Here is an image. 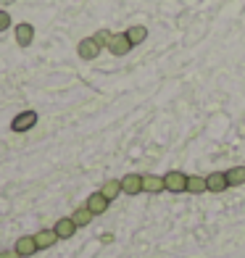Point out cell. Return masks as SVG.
Returning a JSON list of instances; mask_svg holds the SVG:
<instances>
[{
    "instance_id": "1",
    "label": "cell",
    "mask_w": 245,
    "mask_h": 258,
    "mask_svg": "<svg viewBox=\"0 0 245 258\" xmlns=\"http://www.w3.org/2000/svg\"><path fill=\"white\" fill-rule=\"evenodd\" d=\"M37 111H21V113H16L14 116V121H11V129L14 132H29V129H34L37 126Z\"/></svg>"
},
{
    "instance_id": "2",
    "label": "cell",
    "mask_w": 245,
    "mask_h": 258,
    "mask_svg": "<svg viewBox=\"0 0 245 258\" xmlns=\"http://www.w3.org/2000/svg\"><path fill=\"white\" fill-rule=\"evenodd\" d=\"M163 184H166V190L169 192H188V174H182V171H169V174H163Z\"/></svg>"
},
{
    "instance_id": "3",
    "label": "cell",
    "mask_w": 245,
    "mask_h": 258,
    "mask_svg": "<svg viewBox=\"0 0 245 258\" xmlns=\"http://www.w3.org/2000/svg\"><path fill=\"white\" fill-rule=\"evenodd\" d=\"M14 250H16L21 258H32L40 248H37V240H34V234H21V237L16 240V245H14Z\"/></svg>"
},
{
    "instance_id": "4",
    "label": "cell",
    "mask_w": 245,
    "mask_h": 258,
    "mask_svg": "<svg viewBox=\"0 0 245 258\" xmlns=\"http://www.w3.org/2000/svg\"><path fill=\"white\" fill-rule=\"evenodd\" d=\"M85 206L92 211V216H103V214L108 211L111 201H108V198H106V195H103V192L98 190V192H92V195L87 198V201H85Z\"/></svg>"
},
{
    "instance_id": "5",
    "label": "cell",
    "mask_w": 245,
    "mask_h": 258,
    "mask_svg": "<svg viewBox=\"0 0 245 258\" xmlns=\"http://www.w3.org/2000/svg\"><path fill=\"white\" fill-rule=\"evenodd\" d=\"M77 229H79V227L74 224L72 216H64V219H58L55 224H53V232L58 234V240H72Z\"/></svg>"
},
{
    "instance_id": "6",
    "label": "cell",
    "mask_w": 245,
    "mask_h": 258,
    "mask_svg": "<svg viewBox=\"0 0 245 258\" xmlns=\"http://www.w3.org/2000/svg\"><path fill=\"white\" fill-rule=\"evenodd\" d=\"M100 45L92 40V37H85L79 45H77V53H79V58H85V61H95V58L100 55Z\"/></svg>"
},
{
    "instance_id": "7",
    "label": "cell",
    "mask_w": 245,
    "mask_h": 258,
    "mask_svg": "<svg viewBox=\"0 0 245 258\" xmlns=\"http://www.w3.org/2000/svg\"><path fill=\"white\" fill-rule=\"evenodd\" d=\"M132 48H135V45L130 42V37H127L124 32H121V34H113L111 42H108V50H111L113 55H127Z\"/></svg>"
},
{
    "instance_id": "8",
    "label": "cell",
    "mask_w": 245,
    "mask_h": 258,
    "mask_svg": "<svg viewBox=\"0 0 245 258\" xmlns=\"http://www.w3.org/2000/svg\"><path fill=\"white\" fill-rule=\"evenodd\" d=\"M227 187H229V182H227L224 171H214V174H208V177H206V190L208 192H224Z\"/></svg>"
},
{
    "instance_id": "9",
    "label": "cell",
    "mask_w": 245,
    "mask_h": 258,
    "mask_svg": "<svg viewBox=\"0 0 245 258\" xmlns=\"http://www.w3.org/2000/svg\"><path fill=\"white\" fill-rule=\"evenodd\" d=\"M121 192L127 195L143 192V174H127V177H121Z\"/></svg>"
},
{
    "instance_id": "10",
    "label": "cell",
    "mask_w": 245,
    "mask_h": 258,
    "mask_svg": "<svg viewBox=\"0 0 245 258\" xmlns=\"http://www.w3.org/2000/svg\"><path fill=\"white\" fill-rule=\"evenodd\" d=\"M166 190V184H163V177L158 174H143V192H150V195H158Z\"/></svg>"
},
{
    "instance_id": "11",
    "label": "cell",
    "mask_w": 245,
    "mask_h": 258,
    "mask_svg": "<svg viewBox=\"0 0 245 258\" xmlns=\"http://www.w3.org/2000/svg\"><path fill=\"white\" fill-rule=\"evenodd\" d=\"M14 34H16V45H19V48H29L32 40H34V27L32 24H19L14 29Z\"/></svg>"
},
{
    "instance_id": "12",
    "label": "cell",
    "mask_w": 245,
    "mask_h": 258,
    "mask_svg": "<svg viewBox=\"0 0 245 258\" xmlns=\"http://www.w3.org/2000/svg\"><path fill=\"white\" fill-rule=\"evenodd\" d=\"M34 240H37V248H40V250H48V248H53V245L58 242V234H55L53 227H50V229L34 232Z\"/></svg>"
},
{
    "instance_id": "13",
    "label": "cell",
    "mask_w": 245,
    "mask_h": 258,
    "mask_svg": "<svg viewBox=\"0 0 245 258\" xmlns=\"http://www.w3.org/2000/svg\"><path fill=\"white\" fill-rule=\"evenodd\" d=\"M100 192L108 198V201H116V198L121 195V179H106L100 187Z\"/></svg>"
},
{
    "instance_id": "14",
    "label": "cell",
    "mask_w": 245,
    "mask_h": 258,
    "mask_svg": "<svg viewBox=\"0 0 245 258\" xmlns=\"http://www.w3.org/2000/svg\"><path fill=\"white\" fill-rule=\"evenodd\" d=\"M72 219H74V224H77V227H87L95 216H92V211H90L87 206H79V208H74Z\"/></svg>"
},
{
    "instance_id": "15",
    "label": "cell",
    "mask_w": 245,
    "mask_h": 258,
    "mask_svg": "<svg viewBox=\"0 0 245 258\" xmlns=\"http://www.w3.org/2000/svg\"><path fill=\"white\" fill-rule=\"evenodd\" d=\"M124 34L130 37V42H132V45H140V42H145V40H148V29H145L143 24H135V27H130Z\"/></svg>"
},
{
    "instance_id": "16",
    "label": "cell",
    "mask_w": 245,
    "mask_h": 258,
    "mask_svg": "<svg viewBox=\"0 0 245 258\" xmlns=\"http://www.w3.org/2000/svg\"><path fill=\"white\" fill-rule=\"evenodd\" d=\"M224 174H227L229 187H240V184H245V166H232V169L224 171Z\"/></svg>"
},
{
    "instance_id": "17",
    "label": "cell",
    "mask_w": 245,
    "mask_h": 258,
    "mask_svg": "<svg viewBox=\"0 0 245 258\" xmlns=\"http://www.w3.org/2000/svg\"><path fill=\"white\" fill-rule=\"evenodd\" d=\"M188 192H193V195H201V192H206V177H188Z\"/></svg>"
},
{
    "instance_id": "18",
    "label": "cell",
    "mask_w": 245,
    "mask_h": 258,
    "mask_svg": "<svg viewBox=\"0 0 245 258\" xmlns=\"http://www.w3.org/2000/svg\"><path fill=\"white\" fill-rule=\"evenodd\" d=\"M111 37H113V32H111V29H98L95 34H92V40H95V42L100 45V48H108Z\"/></svg>"
},
{
    "instance_id": "19",
    "label": "cell",
    "mask_w": 245,
    "mask_h": 258,
    "mask_svg": "<svg viewBox=\"0 0 245 258\" xmlns=\"http://www.w3.org/2000/svg\"><path fill=\"white\" fill-rule=\"evenodd\" d=\"M11 27V14L8 11H0V32H6Z\"/></svg>"
},
{
    "instance_id": "20",
    "label": "cell",
    "mask_w": 245,
    "mask_h": 258,
    "mask_svg": "<svg viewBox=\"0 0 245 258\" xmlns=\"http://www.w3.org/2000/svg\"><path fill=\"white\" fill-rule=\"evenodd\" d=\"M0 258H21L14 248H11V250H0Z\"/></svg>"
}]
</instances>
